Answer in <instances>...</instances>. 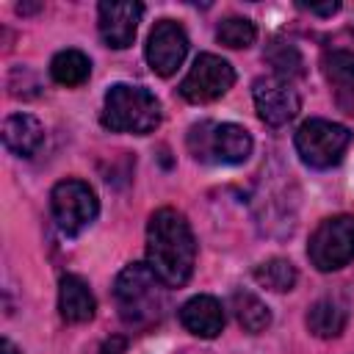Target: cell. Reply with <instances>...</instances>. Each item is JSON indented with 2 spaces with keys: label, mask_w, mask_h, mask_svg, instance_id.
Returning a JSON list of instances; mask_svg holds the SVG:
<instances>
[{
  "label": "cell",
  "mask_w": 354,
  "mask_h": 354,
  "mask_svg": "<svg viewBox=\"0 0 354 354\" xmlns=\"http://www.w3.org/2000/svg\"><path fill=\"white\" fill-rule=\"evenodd\" d=\"M196 263V241L191 224L174 207H160L147 224V266L166 288H183Z\"/></svg>",
  "instance_id": "1"
},
{
  "label": "cell",
  "mask_w": 354,
  "mask_h": 354,
  "mask_svg": "<svg viewBox=\"0 0 354 354\" xmlns=\"http://www.w3.org/2000/svg\"><path fill=\"white\" fill-rule=\"evenodd\" d=\"M163 288L166 285L155 277V271L147 263L124 266L113 285V299H116L122 321L130 326H138V329L160 321L163 307H166Z\"/></svg>",
  "instance_id": "2"
},
{
  "label": "cell",
  "mask_w": 354,
  "mask_h": 354,
  "mask_svg": "<svg viewBox=\"0 0 354 354\" xmlns=\"http://www.w3.org/2000/svg\"><path fill=\"white\" fill-rule=\"evenodd\" d=\"M160 124V102L144 86L116 83L105 94L102 105V127L111 133H133L147 136Z\"/></svg>",
  "instance_id": "3"
},
{
  "label": "cell",
  "mask_w": 354,
  "mask_h": 354,
  "mask_svg": "<svg viewBox=\"0 0 354 354\" xmlns=\"http://www.w3.org/2000/svg\"><path fill=\"white\" fill-rule=\"evenodd\" d=\"M188 149L196 160L210 163H243L252 155V136L232 122H199L188 130Z\"/></svg>",
  "instance_id": "4"
},
{
  "label": "cell",
  "mask_w": 354,
  "mask_h": 354,
  "mask_svg": "<svg viewBox=\"0 0 354 354\" xmlns=\"http://www.w3.org/2000/svg\"><path fill=\"white\" fill-rule=\"evenodd\" d=\"M296 152L310 169H332L351 144V130L329 119H307L296 130Z\"/></svg>",
  "instance_id": "5"
},
{
  "label": "cell",
  "mask_w": 354,
  "mask_h": 354,
  "mask_svg": "<svg viewBox=\"0 0 354 354\" xmlns=\"http://www.w3.org/2000/svg\"><path fill=\"white\" fill-rule=\"evenodd\" d=\"M50 210H53V218L64 235H77L97 218L100 202H97V194L88 183L66 177V180L53 185Z\"/></svg>",
  "instance_id": "6"
},
{
  "label": "cell",
  "mask_w": 354,
  "mask_h": 354,
  "mask_svg": "<svg viewBox=\"0 0 354 354\" xmlns=\"http://www.w3.org/2000/svg\"><path fill=\"white\" fill-rule=\"evenodd\" d=\"M307 257L318 271H337L354 260V216L324 218L307 243Z\"/></svg>",
  "instance_id": "7"
},
{
  "label": "cell",
  "mask_w": 354,
  "mask_h": 354,
  "mask_svg": "<svg viewBox=\"0 0 354 354\" xmlns=\"http://www.w3.org/2000/svg\"><path fill=\"white\" fill-rule=\"evenodd\" d=\"M235 83V69L230 66V61H224L221 55L213 53H202L196 55L194 66L188 69V75L180 83V94L188 102H213L218 97H224Z\"/></svg>",
  "instance_id": "8"
},
{
  "label": "cell",
  "mask_w": 354,
  "mask_h": 354,
  "mask_svg": "<svg viewBox=\"0 0 354 354\" xmlns=\"http://www.w3.org/2000/svg\"><path fill=\"white\" fill-rule=\"evenodd\" d=\"M252 100H254L257 116L271 127L288 124L301 108L299 91L290 86V80L277 77V75L257 77L254 86H252Z\"/></svg>",
  "instance_id": "9"
},
{
  "label": "cell",
  "mask_w": 354,
  "mask_h": 354,
  "mask_svg": "<svg viewBox=\"0 0 354 354\" xmlns=\"http://www.w3.org/2000/svg\"><path fill=\"white\" fill-rule=\"evenodd\" d=\"M144 53H147V64L152 66L155 75H160V77L174 75L177 66L185 61V53H188V36H185L183 25L174 19L155 22V28L149 30Z\"/></svg>",
  "instance_id": "10"
},
{
  "label": "cell",
  "mask_w": 354,
  "mask_h": 354,
  "mask_svg": "<svg viewBox=\"0 0 354 354\" xmlns=\"http://www.w3.org/2000/svg\"><path fill=\"white\" fill-rule=\"evenodd\" d=\"M141 14H144V6L136 3V0H127V3L102 0L97 6V28H100L102 41L108 47H113V50L130 47L133 39H136Z\"/></svg>",
  "instance_id": "11"
},
{
  "label": "cell",
  "mask_w": 354,
  "mask_h": 354,
  "mask_svg": "<svg viewBox=\"0 0 354 354\" xmlns=\"http://www.w3.org/2000/svg\"><path fill=\"white\" fill-rule=\"evenodd\" d=\"M180 324L191 335L210 340V337L221 335V329H224V307H221L218 299H213L207 293H199V296L188 299L180 307Z\"/></svg>",
  "instance_id": "12"
},
{
  "label": "cell",
  "mask_w": 354,
  "mask_h": 354,
  "mask_svg": "<svg viewBox=\"0 0 354 354\" xmlns=\"http://www.w3.org/2000/svg\"><path fill=\"white\" fill-rule=\"evenodd\" d=\"M97 310L94 293L77 274H64L58 282V313L66 324H83L91 321Z\"/></svg>",
  "instance_id": "13"
},
{
  "label": "cell",
  "mask_w": 354,
  "mask_h": 354,
  "mask_svg": "<svg viewBox=\"0 0 354 354\" xmlns=\"http://www.w3.org/2000/svg\"><path fill=\"white\" fill-rule=\"evenodd\" d=\"M44 141V127L30 113H14L3 122V144L17 158H30Z\"/></svg>",
  "instance_id": "14"
},
{
  "label": "cell",
  "mask_w": 354,
  "mask_h": 354,
  "mask_svg": "<svg viewBox=\"0 0 354 354\" xmlns=\"http://www.w3.org/2000/svg\"><path fill=\"white\" fill-rule=\"evenodd\" d=\"M324 77L335 88V97L343 108H354V53L351 50H326L321 58Z\"/></svg>",
  "instance_id": "15"
},
{
  "label": "cell",
  "mask_w": 354,
  "mask_h": 354,
  "mask_svg": "<svg viewBox=\"0 0 354 354\" xmlns=\"http://www.w3.org/2000/svg\"><path fill=\"white\" fill-rule=\"evenodd\" d=\"M230 310L235 313V321L243 326V332L249 335H260L271 326V310L268 304L254 296L252 290H235L230 299Z\"/></svg>",
  "instance_id": "16"
},
{
  "label": "cell",
  "mask_w": 354,
  "mask_h": 354,
  "mask_svg": "<svg viewBox=\"0 0 354 354\" xmlns=\"http://www.w3.org/2000/svg\"><path fill=\"white\" fill-rule=\"evenodd\" d=\"M348 313L337 299H318L307 310V329L315 337H337L346 329Z\"/></svg>",
  "instance_id": "17"
},
{
  "label": "cell",
  "mask_w": 354,
  "mask_h": 354,
  "mask_svg": "<svg viewBox=\"0 0 354 354\" xmlns=\"http://www.w3.org/2000/svg\"><path fill=\"white\" fill-rule=\"evenodd\" d=\"M50 75L61 86H80L91 75V61L80 50H61L50 61Z\"/></svg>",
  "instance_id": "18"
},
{
  "label": "cell",
  "mask_w": 354,
  "mask_h": 354,
  "mask_svg": "<svg viewBox=\"0 0 354 354\" xmlns=\"http://www.w3.org/2000/svg\"><path fill=\"white\" fill-rule=\"evenodd\" d=\"M254 279H257L263 288H268V290L285 293V290H293L299 274H296V268H293L290 260L271 257V260H266V263H260V266L254 268Z\"/></svg>",
  "instance_id": "19"
},
{
  "label": "cell",
  "mask_w": 354,
  "mask_h": 354,
  "mask_svg": "<svg viewBox=\"0 0 354 354\" xmlns=\"http://www.w3.org/2000/svg\"><path fill=\"white\" fill-rule=\"evenodd\" d=\"M216 39H218L224 47H230V50H243V47L254 44L257 28H254V22L246 19V17H227V19L216 28Z\"/></svg>",
  "instance_id": "20"
},
{
  "label": "cell",
  "mask_w": 354,
  "mask_h": 354,
  "mask_svg": "<svg viewBox=\"0 0 354 354\" xmlns=\"http://www.w3.org/2000/svg\"><path fill=\"white\" fill-rule=\"evenodd\" d=\"M266 61L274 66L277 77L290 80V77H301L304 75V61H301L299 50L290 41H274L268 47V53H266Z\"/></svg>",
  "instance_id": "21"
},
{
  "label": "cell",
  "mask_w": 354,
  "mask_h": 354,
  "mask_svg": "<svg viewBox=\"0 0 354 354\" xmlns=\"http://www.w3.org/2000/svg\"><path fill=\"white\" fill-rule=\"evenodd\" d=\"M124 348H127V340H124L122 335H113V337H108V340L102 343L100 354H124Z\"/></svg>",
  "instance_id": "22"
},
{
  "label": "cell",
  "mask_w": 354,
  "mask_h": 354,
  "mask_svg": "<svg viewBox=\"0 0 354 354\" xmlns=\"http://www.w3.org/2000/svg\"><path fill=\"white\" fill-rule=\"evenodd\" d=\"M299 8H307L310 14H318V17H332L340 8V3H326V6H304V3H299Z\"/></svg>",
  "instance_id": "23"
},
{
  "label": "cell",
  "mask_w": 354,
  "mask_h": 354,
  "mask_svg": "<svg viewBox=\"0 0 354 354\" xmlns=\"http://www.w3.org/2000/svg\"><path fill=\"white\" fill-rule=\"evenodd\" d=\"M0 354H19V351L14 348V343H11V340H3V343H0Z\"/></svg>",
  "instance_id": "24"
}]
</instances>
